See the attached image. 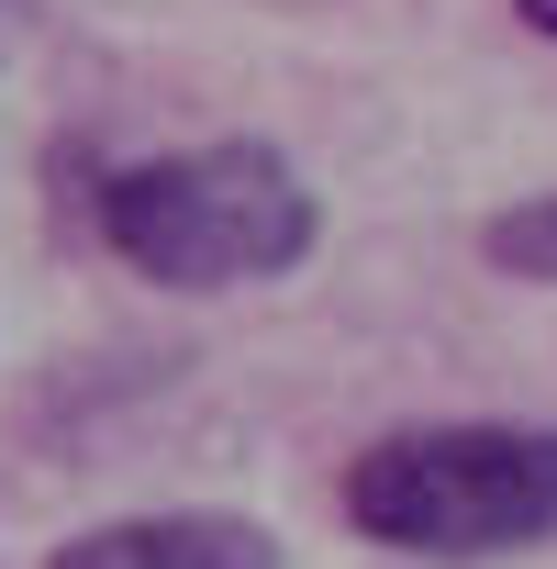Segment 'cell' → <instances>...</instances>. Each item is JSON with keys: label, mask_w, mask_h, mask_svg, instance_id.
I'll use <instances>...</instances> for the list:
<instances>
[{"label": "cell", "mask_w": 557, "mask_h": 569, "mask_svg": "<svg viewBox=\"0 0 557 569\" xmlns=\"http://www.w3.org/2000/svg\"><path fill=\"white\" fill-rule=\"evenodd\" d=\"M513 12H524V23H535V34H557V0H513Z\"/></svg>", "instance_id": "cell-5"}, {"label": "cell", "mask_w": 557, "mask_h": 569, "mask_svg": "<svg viewBox=\"0 0 557 569\" xmlns=\"http://www.w3.org/2000/svg\"><path fill=\"white\" fill-rule=\"evenodd\" d=\"M346 525L402 558H502L557 536L546 425H402L346 458Z\"/></svg>", "instance_id": "cell-2"}, {"label": "cell", "mask_w": 557, "mask_h": 569, "mask_svg": "<svg viewBox=\"0 0 557 569\" xmlns=\"http://www.w3.org/2000/svg\"><path fill=\"white\" fill-rule=\"evenodd\" d=\"M12 23H23V0H0V46H12Z\"/></svg>", "instance_id": "cell-6"}, {"label": "cell", "mask_w": 557, "mask_h": 569, "mask_svg": "<svg viewBox=\"0 0 557 569\" xmlns=\"http://www.w3.org/2000/svg\"><path fill=\"white\" fill-rule=\"evenodd\" d=\"M101 246L156 279V291H234V279H278L302 268L324 212L302 190V168L278 146H179V157H145V168H112L101 201H90Z\"/></svg>", "instance_id": "cell-1"}, {"label": "cell", "mask_w": 557, "mask_h": 569, "mask_svg": "<svg viewBox=\"0 0 557 569\" xmlns=\"http://www.w3.org/2000/svg\"><path fill=\"white\" fill-rule=\"evenodd\" d=\"M479 257H490V268H513V279H557V190H546V201L490 212V223H479Z\"/></svg>", "instance_id": "cell-4"}, {"label": "cell", "mask_w": 557, "mask_h": 569, "mask_svg": "<svg viewBox=\"0 0 557 569\" xmlns=\"http://www.w3.org/2000/svg\"><path fill=\"white\" fill-rule=\"evenodd\" d=\"M45 569H278V536L245 513H123L68 536Z\"/></svg>", "instance_id": "cell-3"}]
</instances>
